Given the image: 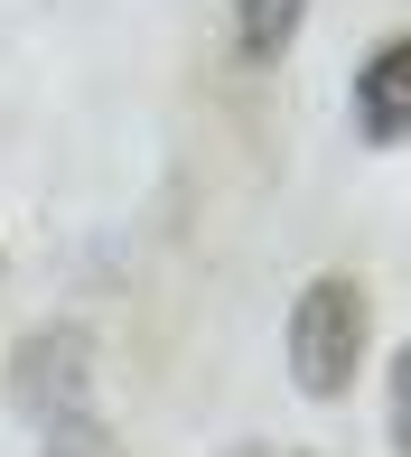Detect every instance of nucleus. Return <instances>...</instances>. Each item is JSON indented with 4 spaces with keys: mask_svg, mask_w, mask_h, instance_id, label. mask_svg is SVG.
Masks as SVG:
<instances>
[{
    "mask_svg": "<svg viewBox=\"0 0 411 457\" xmlns=\"http://www.w3.org/2000/svg\"><path fill=\"white\" fill-rule=\"evenodd\" d=\"M383 364V457H411V355H374Z\"/></svg>",
    "mask_w": 411,
    "mask_h": 457,
    "instance_id": "6",
    "label": "nucleus"
},
{
    "mask_svg": "<svg viewBox=\"0 0 411 457\" xmlns=\"http://www.w3.org/2000/svg\"><path fill=\"white\" fill-rule=\"evenodd\" d=\"M0 280H10V243H0Z\"/></svg>",
    "mask_w": 411,
    "mask_h": 457,
    "instance_id": "8",
    "label": "nucleus"
},
{
    "mask_svg": "<svg viewBox=\"0 0 411 457\" xmlns=\"http://www.w3.org/2000/svg\"><path fill=\"white\" fill-rule=\"evenodd\" d=\"M0 402H10L19 429L75 420V411L103 402V337L85 318H29L0 355Z\"/></svg>",
    "mask_w": 411,
    "mask_h": 457,
    "instance_id": "2",
    "label": "nucleus"
},
{
    "mask_svg": "<svg viewBox=\"0 0 411 457\" xmlns=\"http://www.w3.org/2000/svg\"><path fill=\"white\" fill-rule=\"evenodd\" d=\"M29 457H131V448H122V429L103 420V402H94V411H75V420H47Z\"/></svg>",
    "mask_w": 411,
    "mask_h": 457,
    "instance_id": "5",
    "label": "nucleus"
},
{
    "mask_svg": "<svg viewBox=\"0 0 411 457\" xmlns=\"http://www.w3.org/2000/svg\"><path fill=\"white\" fill-rule=\"evenodd\" d=\"M281 364L308 411H346L356 383L374 373V289L356 271H308L281 318Z\"/></svg>",
    "mask_w": 411,
    "mask_h": 457,
    "instance_id": "1",
    "label": "nucleus"
},
{
    "mask_svg": "<svg viewBox=\"0 0 411 457\" xmlns=\"http://www.w3.org/2000/svg\"><path fill=\"white\" fill-rule=\"evenodd\" d=\"M346 131H356L365 150H383V159L411 140V47L402 37H374V47L346 66Z\"/></svg>",
    "mask_w": 411,
    "mask_h": 457,
    "instance_id": "3",
    "label": "nucleus"
},
{
    "mask_svg": "<svg viewBox=\"0 0 411 457\" xmlns=\"http://www.w3.org/2000/svg\"><path fill=\"white\" fill-rule=\"evenodd\" d=\"M224 457H318V448H299V439H234Z\"/></svg>",
    "mask_w": 411,
    "mask_h": 457,
    "instance_id": "7",
    "label": "nucleus"
},
{
    "mask_svg": "<svg viewBox=\"0 0 411 457\" xmlns=\"http://www.w3.org/2000/svg\"><path fill=\"white\" fill-rule=\"evenodd\" d=\"M308 10H318V0H234V10H224V47H234V66H243V75L290 66Z\"/></svg>",
    "mask_w": 411,
    "mask_h": 457,
    "instance_id": "4",
    "label": "nucleus"
}]
</instances>
